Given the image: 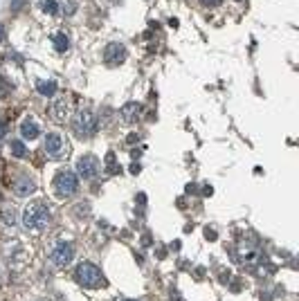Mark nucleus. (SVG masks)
<instances>
[{"label":"nucleus","mask_w":299,"mask_h":301,"mask_svg":"<svg viewBox=\"0 0 299 301\" xmlns=\"http://www.w3.org/2000/svg\"><path fill=\"white\" fill-rule=\"evenodd\" d=\"M47 222H50V209H47L43 202H31V205L25 207L23 225L27 230H43Z\"/></svg>","instance_id":"obj_1"},{"label":"nucleus","mask_w":299,"mask_h":301,"mask_svg":"<svg viewBox=\"0 0 299 301\" xmlns=\"http://www.w3.org/2000/svg\"><path fill=\"white\" fill-rule=\"evenodd\" d=\"M94 131H97V119H94L92 112L81 110L72 117V133H75L79 139H90Z\"/></svg>","instance_id":"obj_2"},{"label":"nucleus","mask_w":299,"mask_h":301,"mask_svg":"<svg viewBox=\"0 0 299 301\" xmlns=\"http://www.w3.org/2000/svg\"><path fill=\"white\" fill-rule=\"evenodd\" d=\"M75 279H77V283L83 285V288H99V285L106 283L104 281L102 270L97 266H92V263H81L75 272Z\"/></svg>","instance_id":"obj_3"},{"label":"nucleus","mask_w":299,"mask_h":301,"mask_svg":"<svg viewBox=\"0 0 299 301\" xmlns=\"http://www.w3.org/2000/svg\"><path fill=\"white\" fill-rule=\"evenodd\" d=\"M79 189V180L72 171H59L54 175V191L61 196V198H70L75 196Z\"/></svg>","instance_id":"obj_4"},{"label":"nucleus","mask_w":299,"mask_h":301,"mask_svg":"<svg viewBox=\"0 0 299 301\" xmlns=\"http://www.w3.org/2000/svg\"><path fill=\"white\" fill-rule=\"evenodd\" d=\"M43 148H45V155L50 160H61V158H65L68 155V142H65V137H63L61 133H50L47 135Z\"/></svg>","instance_id":"obj_5"},{"label":"nucleus","mask_w":299,"mask_h":301,"mask_svg":"<svg viewBox=\"0 0 299 301\" xmlns=\"http://www.w3.org/2000/svg\"><path fill=\"white\" fill-rule=\"evenodd\" d=\"M50 258L56 268H65L68 263H72V258H75V247H72V243H68V241L56 243L50 252Z\"/></svg>","instance_id":"obj_6"},{"label":"nucleus","mask_w":299,"mask_h":301,"mask_svg":"<svg viewBox=\"0 0 299 301\" xmlns=\"http://www.w3.org/2000/svg\"><path fill=\"white\" fill-rule=\"evenodd\" d=\"M77 171L83 180H92V178H97V173L102 171V164H99V160L94 158V155H83L77 162Z\"/></svg>","instance_id":"obj_7"},{"label":"nucleus","mask_w":299,"mask_h":301,"mask_svg":"<svg viewBox=\"0 0 299 301\" xmlns=\"http://www.w3.org/2000/svg\"><path fill=\"white\" fill-rule=\"evenodd\" d=\"M126 56H128V52H126V48L122 43H108L106 50H104V61L115 67V65H122L126 61Z\"/></svg>","instance_id":"obj_8"},{"label":"nucleus","mask_w":299,"mask_h":301,"mask_svg":"<svg viewBox=\"0 0 299 301\" xmlns=\"http://www.w3.org/2000/svg\"><path fill=\"white\" fill-rule=\"evenodd\" d=\"M12 186H14V194H16V196H23V198L36 191V182L29 178V175H25V173H18V175H16Z\"/></svg>","instance_id":"obj_9"},{"label":"nucleus","mask_w":299,"mask_h":301,"mask_svg":"<svg viewBox=\"0 0 299 301\" xmlns=\"http://www.w3.org/2000/svg\"><path fill=\"white\" fill-rule=\"evenodd\" d=\"M52 119H54L56 124H63L70 115V99L68 97H59L54 103H52Z\"/></svg>","instance_id":"obj_10"},{"label":"nucleus","mask_w":299,"mask_h":301,"mask_svg":"<svg viewBox=\"0 0 299 301\" xmlns=\"http://www.w3.org/2000/svg\"><path fill=\"white\" fill-rule=\"evenodd\" d=\"M119 115H122V119L126 124H135L142 117V106L138 101H128V103H124V106H122Z\"/></svg>","instance_id":"obj_11"},{"label":"nucleus","mask_w":299,"mask_h":301,"mask_svg":"<svg viewBox=\"0 0 299 301\" xmlns=\"http://www.w3.org/2000/svg\"><path fill=\"white\" fill-rule=\"evenodd\" d=\"M20 135H23L25 139H36L41 135V128L36 122H31V119H25L23 124H20Z\"/></svg>","instance_id":"obj_12"},{"label":"nucleus","mask_w":299,"mask_h":301,"mask_svg":"<svg viewBox=\"0 0 299 301\" xmlns=\"http://www.w3.org/2000/svg\"><path fill=\"white\" fill-rule=\"evenodd\" d=\"M36 90L43 97H54L56 95V84L54 81H36Z\"/></svg>","instance_id":"obj_13"},{"label":"nucleus","mask_w":299,"mask_h":301,"mask_svg":"<svg viewBox=\"0 0 299 301\" xmlns=\"http://www.w3.org/2000/svg\"><path fill=\"white\" fill-rule=\"evenodd\" d=\"M52 41H54L56 52H68V50H70V41H68V36L63 34V32L54 34V36H52Z\"/></svg>","instance_id":"obj_14"},{"label":"nucleus","mask_w":299,"mask_h":301,"mask_svg":"<svg viewBox=\"0 0 299 301\" xmlns=\"http://www.w3.org/2000/svg\"><path fill=\"white\" fill-rule=\"evenodd\" d=\"M41 9H43L45 14H50V16H56L59 14V5H56V0H41Z\"/></svg>","instance_id":"obj_15"},{"label":"nucleus","mask_w":299,"mask_h":301,"mask_svg":"<svg viewBox=\"0 0 299 301\" xmlns=\"http://www.w3.org/2000/svg\"><path fill=\"white\" fill-rule=\"evenodd\" d=\"M9 92H12V81L0 77V99H7Z\"/></svg>","instance_id":"obj_16"},{"label":"nucleus","mask_w":299,"mask_h":301,"mask_svg":"<svg viewBox=\"0 0 299 301\" xmlns=\"http://www.w3.org/2000/svg\"><path fill=\"white\" fill-rule=\"evenodd\" d=\"M9 148H12V153L16 155V158H25V153H27L25 144H23V142H18V139H14V142H12V146H9Z\"/></svg>","instance_id":"obj_17"},{"label":"nucleus","mask_w":299,"mask_h":301,"mask_svg":"<svg viewBox=\"0 0 299 301\" xmlns=\"http://www.w3.org/2000/svg\"><path fill=\"white\" fill-rule=\"evenodd\" d=\"M106 171H108V173H117V171H119L117 160H115V153H108L106 155Z\"/></svg>","instance_id":"obj_18"},{"label":"nucleus","mask_w":299,"mask_h":301,"mask_svg":"<svg viewBox=\"0 0 299 301\" xmlns=\"http://www.w3.org/2000/svg\"><path fill=\"white\" fill-rule=\"evenodd\" d=\"M3 220L7 222V225H14V222H16V214H14V207H12V209H9L7 205L3 207Z\"/></svg>","instance_id":"obj_19"},{"label":"nucleus","mask_w":299,"mask_h":301,"mask_svg":"<svg viewBox=\"0 0 299 301\" xmlns=\"http://www.w3.org/2000/svg\"><path fill=\"white\" fill-rule=\"evenodd\" d=\"M25 3H27V0H12V12H20V9L25 7Z\"/></svg>","instance_id":"obj_20"},{"label":"nucleus","mask_w":299,"mask_h":301,"mask_svg":"<svg viewBox=\"0 0 299 301\" xmlns=\"http://www.w3.org/2000/svg\"><path fill=\"white\" fill-rule=\"evenodd\" d=\"M5 135H7V122H3V119H0V139H3Z\"/></svg>","instance_id":"obj_21"},{"label":"nucleus","mask_w":299,"mask_h":301,"mask_svg":"<svg viewBox=\"0 0 299 301\" xmlns=\"http://www.w3.org/2000/svg\"><path fill=\"white\" fill-rule=\"evenodd\" d=\"M65 12H68V14H75V12H77V3H75V0H70V3H68V9H65Z\"/></svg>","instance_id":"obj_22"},{"label":"nucleus","mask_w":299,"mask_h":301,"mask_svg":"<svg viewBox=\"0 0 299 301\" xmlns=\"http://www.w3.org/2000/svg\"><path fill=\"white\" fill-rule=\"evenodd\" d=\"M130 173H140V164H130Z\"/></svg>","instance_id":"obj_23"},{"label":"nucleus","mask_w":299,"mask_h":301,"mask_svg":"<svg viewBox=\"0 0 299 301\" xmlns=\"http://www.w3.org/2000/svg\"><path fill=\"white\" fill-rule=\"evenodd\" d=\"M203 194H205V196H212V194H214V189H212V186H205Z\"/></svg>","instance_id":"obj_24"},{"label":"nucleus","mask_w":299,"mask_h":301,"mask_svg":"<svg viewBox=\"0 0 299 301\" xmlns=\"http://www.w3.org/2000/svg\"><path fill=\"white\" fill-rule=\"evenodd\" d=\"M3 39H5V25L0 23V43H3Z\"/></svg>","instance_id":"obj_25"},{"label":"nucleus","mask_w":299,"mask_h":301,"mask_svg":"<svg viewBox=\"0 0 299 301\" xmlns=\"http://www.w3.org/2000/svg\"><path fill=\"white\" fill-rule=\"evenodd\" d=\"M138 139H140V135H130V137H128V144H133V142H138Z\"/></svg>","instance_id":"obj_26"},{"label":"nucleus","mask_w":299,"mask_h":301,"mask_svg":"<svg viewBox=\"0 0 299 301\" xmlns=\"http://www.w3.org/2000/svg\"><path fill=\"white\" fill-rule=\"evenodd\" d=\"M124 301H135V299H124Z\"/></svg>","instance_id":"obj_27"}]
</instances>
